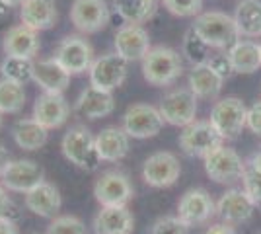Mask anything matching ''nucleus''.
<instances>
[{"instance_id": "obj_1", "label": "nucleus", "mask_w": 261, "mask_h": 234, "mask_svg": "<svg viewBox=\"0 0 261 234\" xmlns=\"http://www.w3.org/2000/svg\"><path fill=\"white\" fill-rule=\"evenodd\" d=\"M141 70L142 78L150 86L156 88L172 86L184 74V59L172 47L156 45L141 61Z\"/></svg>"}, {"instance_id": "obj_2", "label": "nucleus", "mask_w": 261, "mask_h": 234, "mask_svg": "<svg viewBox=\"0 0 261 234\" xmlns=\"http://www.w3.org/2000/svg\"><path fill=\"white\" fill-rule=\"evenodd\" d=\"M191 28L211 49H230L240 39L234 16L220 10L201 12Z\"/></svg>"}, {"instance_id": "obj_3", "label": "nucleus", "mask_w": 261, "mask_h": 234, "mask_svg": "<svg viewBox=\"0 0 261 234\" xmlns=\"http://www.w3.org/2000/svg\"><path fill=\"white\" fill-rule=\"evenodd\" d=\"M61 152L72 166L86 172H94L101 164L96 150V137L84 125H74L63 135Z\"/></svg>"}, {"instance_id": "obj_4", "label": "nucleus", "mask_w": 261, "mask_h": 234, "mask_svg": "<svg viewBox=\"0 0 261 234\" xmlns=\"http://www.w3.org/2000/svg\"><path fill=\"white\" fill-rule=\"evenodd\" d=\"M246 119H248V108L236 96H226L215 101L208 117V121L213 123V127L224 141L238 139L240 133L246 129Z\"/></svg>"}, {"instance_id": "obj_5", "label": "nucleus", "mask_w": 261, "mask_h": 234, "mask_svg": "<svg viewBox=\"0 0 261 234\" xmlns=\"http://www.w3.org/2000/svg\"><path fill=\"white\" fill-rule=\"evenodd\" d=\"M55 61L65 68L70 76L84 74L90 70L94 63V47L90 45L84 35H66L61 39V43L55 49Z\"/></svg>"}, {"instance_id": "obj_6", "label": "nucleus", "mask_w": 261, "mask_h": 234, "mask_svg": "<svg viewBox=\"0 0 261 234\" xmlns=\"http://www.w3.org/2000/svg\"><path fill=\"white\" fill-rule=\"evenodd\" d=\"M203 164L208 178L222 186H232L236 181H242L246 170V160H242V156L226 145H220L213 152H208L203 158Z\"/></svg>"}, {"instance_id": "obj_7", "label": "nucleus", "mask_w": 261, "mask_h": 234, "mask_svg": "<svg viewBox=\"0 0 261 234\" xmlns=\"http://www.w3.org/2000/svg\"><path fill=\"white\" fill-rule=\"evenodd\" d=\"M94 197L99 207H127L135 197V188L125 172L106 170L94 184Z\"/></svg>"}, {"instance_id": "obj_8", "label": "nucleus", "mask_w": 261, "mask_h": 234, "mask_svg": "<svg viewBox=\"0 0 261 234\" xmlns=\"http://www.w3.org/2000/svg\"><path fill=\"white\" fill-rule=\"evenodd\" d=\"M177 143H179V148L187 156H191V158H205L217 146L224 145V139L220 137V133L213 127V123L208 121V119L207 121L195 119L193 123H189L187 127L181 129Z\"/></svg>"}, {"instance_id": "obj_9", "label": "nucleus", "mask_w": 261, "mask_h": 234, "mask_svg": "<svg viewBox=\"0 0 261 234\" xmlns=\"http://www.w3.org/2000/svg\"><path fill=\"white\" fill-rule=\"evenodd\" d=\"M127 74H129V63L115 51H111L94 59L92 67L88 70V80H90V86L94 88L113 92L123 86Z\"/></svg>"}, {"instance_id": "obj_10", "label": "nucleus", "mask_w": 261, "mask_h": 234, "mask_svg": "<svg viewBox=\"0 0 261 234\" xmlns=\"http://www.w3.org/2000/svg\"><path fill=\"white\" fill-rule=\"evenodd\" d=\"M162 113L158 110V106L150 103H133L127 108V112L123 113V129L127 131L130 139H152L164 129Z\"/></svg>"}, {"instance_id": "obj_11", "label": "nucleus", "mask_w": 261, "mask_h": 234, "mask_svg": "<svg viewBox=\"0 0 261 234\" xmlns=\"http://www.w3.org/2000/svg\"><path fill=\"white\" fill-rule=\"evenodd\" d=\"M142 179L146 186L164 190L172 188L181 176V164L179 158L170 150H158L150 154L142 164Z\"/></svg>"}, {"instance_id": "obj_12", "label": "nucleus", "mask_w": 261, "mask_h": 234, "mask_svg": "<svg viewBox=\"0 0 261 234\" xmlns=\"http://www.w3.org/2000/svg\"><path fill=\"white\" fill-rule=\"evenodd\" d=\"M68 18L80 34H98L108 28L111 20V8L108 0H74Z\"/></svg>"}, {"instance_id": "obj_13", "label": "nucleus", "mask_w": 261, "mask_h": 234, "mask_svg": "<svg viewBox=\"0 0 261 234\" xmlns=\"http://www.w3.org/2000/svg\"><path fill=\"white\" fill-rule=\"evenodd\" d=\"M197 100L199 98L189 88H177L164 96L160 103H158V110H160L164 121L168 125L184 129L189 123L195 121Z\"/></svg>"}, {"instance_id": "obj_14", "label": "nucleus", "mask_w": 261, "mask_h": 234, "mask_svg": "<svg viewBox=\"0 0 261 234\" xmlns=\"http://www.w3.org/2000/svg\"><path fill=\"white\" fill-rule=\"evenodd\" d=\"M217 215V201L203 188H191L179 197L177 203V217L189 228L207 224Z\"/></svg>"}, {"instance_id": "obj_15", "label": "nucleus", "mask_w": 261, "mask_h": 234, "mask_svg": "<svg viewBox=\"0 0 261 234\" xmlns=\"http://www.w3.org/2000/svg\"><path fill=\"white\" fill-rule=\"evenodd\" d=\"M45 179V170L41 164H37L32 158H18L12 160L2 172L0 181L2 186L12 193H22L25 195L30 190H33L37 184Z\"/></svg>"}, {"instance_id": "obj_16", "label": "nucleus", "mask_w": 261, "mask_h": 234, "mask_svg": "<svg viewBox=\"0 0 261 234\" xmlns=\"http://www.w3.org/2000/svg\"><path fill=\"white\" fill-rule=\"evenodd\" d=\"M113 47H115V53L123 57L127 63L142 61L144 55L152 49L150 35L139 23H123L115 32Z\"/></svg>"}, {"instance_id": "obj_17", "label": "nucleus", "mask_w": 261, "mask_h": 234, "mask_svg": "<svg viewBox=\"0 0 261 234\" xmlns=\"http://www.w3.org/2000/svg\"><path fill=\"white\" fill-rule=\"evenodd\" d=\"M32 117L35 121H39L49 131L63 127L68 117H70V106L66 101L65 94H49V92H41L35 103H33Z\"/></svg>"}, {"instance_id": "obj_18", "label": "nucleus", "mask_w": 261, "mask_h": 234, "mask_svg": "<svg viewBox=\"0 0 261 234\" xmlns=\"http://www.w3.org/2000/svg\"><path fill=\"white\" fill-rule=\"evenodd\" d=\"M255 203L250 199V195L244 190L232 188L226 190L220 199L217 201V217L226 224H242L248 223L253 215Z\"/></svg>"}, {"instance_id": "obj_19", "label": "nucleus", "mask_w": 261, "mask_h": 234, "mask_svg": "<svg viewBox=\"0 0 261 234\" xmlns=\"http://www.w3.org/2000/svg\"><path fill=\"white\" fill-rule=\"evenodd\" d=\"M23 205L28 211H32L37 217L55 219L63 207V197L55 184L43 179L41 184H37L33 190L23 195Z\"/></svg>"}, {"instance_id": "obj_20", "label": "nucleus", "mask_w": 261, "mask_h": 234, "mask_svg": "<svg viewBox=\"0 0 261 234\" xmlns=\"http://www.w3.org/2000/svg\"><path fill=\"white\" fill-rule=\"evenodd\" d=\"M41 49L39 34L32 28L18 23L12 25L2 37V51L4 57H22V59H35Z\"/></svg>"}, {"instance_id": "obj_21", "label": "nucleus", "mask_w": 261, "mask_h": 234, "mask_svg": "<svg viewBox=\"0 0 261 234\" xmlns=\"http://www.w3.org/2000/svg\"><path fill=\"white\" fill-rule=\"evenodd\" d=\"M74 110L80 117H86L92 121L103 119V117L111 115L115 110L113 92H106V90L94 88V86L88 84L74 101Z\"/></svg>"}, {"instance_id": "obj_22", "label": "nucleus", "mask_w": 261, "mask_h": 234, "mask_svg": "<svg viewBox=\"0 0 261 234\" xmlns=\"http://www.w3.org/2000/svg\"><path fill=\"white\" fill-rule=\"evenodd\" d=\"M130 137L123 127L109 125L96 135V150L101 162H121L129 154Z\"/></svg>"}, {"instance_id": "obj_23", "label": "nucleus", "mask_w": 261, "mask_h": 234, "mask_svg": "<svg viewBox=\"0 0 261 234\" xmlns=\"http://www.w3.org/2000/svg\"><path fill=\"white\" fill-rule=\"evenodd\" d=\"M20 20L37 34L51 30L59 20L57 0H23L20 6Z\"/></svg>"}, {"instance_id": "obj_24", "label": "nucleus", "mask_w": 261, "mask_h": 234, "mask_svg": "<svg viewBox=\"0 0 261 234\" xmlns=\"http://www.w3.org/2000/svg\"><path fill=\"white\" fill-rule=\"evenodd\" d=\"M70 78L72 76L55 61V57L39 59L33 65V82L41 88V92L65 94L68 84H70Z\"/></svg>"}, {"instance_id": "obj_25", "label": "nucleus", "mask_w": 261, "mask_h": 234, "mask_svg": "<svg viewBox=\"0 0 261 234\" xmlns=\"http://www.w3.org/2000/svg\"><path fill=\"white\" fill-rule=\"evenodd\" d=\"M92 226L96 234H133L135 217L129 207H99Z\"/></svg>"}, {"instance_id": "obj_26", "label": "nucleus", "mask_w": 261, "mask_h": 234, "mask_svg": "<svg viewBox=\"0 0 261 234\" xmlns=\"http://www.w3.org/2000/svg\"><path fill=\"white\" fill-rule=\"evenodd\" d=\"M222 84L224 78L217 74L208 63L191 67L187 76V86L199 100H217L222 92Z\"/></svg>"}, {"instance_id": "obj_27", "label": "nucleus", "mask_w": 261, "mask_h": 234, "mask_svg": "<svg viewBox=\"0 0 261 234\" xmlns=\"http://www.w3.org/2000/svg\"><path fill=\"white\" fill-rule=\"evenodd\" d=\"M12 139L18 148H22L25 152H35L47 145L49 129L30 115V117H22L16 121V125L12 127Z\"/></svg>"}, {"instance_id": "obj_28", "label": "nucleus", "mask_w": 261, "mask_h": 234, "mask_svg": "<svg viewBox=\"0 0 261 234\" xmlns=\"http://www.w3.org/2000/svg\"><path fill=\"white\" fill-rule=\"evenodd\" d=\"M226 53L236 74H253L261 67V45L257 41L238 39Z\"/></svg>"}, {"instance_id": "obj_29", "label": "nucleus", "mask_w": 261, "mask_h": 234, "mask_svg": "<svg viewBox=\"0 0 261 234\" xmlns=\"http://www.w3.org/2000/svg\"><path fill=\"white\" fill-rule=\"evenodd\" d=\"M234 20L238 25L240 37H261V0H242L236 6Z\"/></svg>"}, {"instance_id": "obj_30", "label": "nucleus", "mask_w": 261, "mask_h": 234, "mask_svg": "<svg viewBox=\"0 0 261 234\" xmlns=\"http://www.w3.org/2000/svg\"><path fill=\"white\" fill-rule=\"evenodd\" d=\"M111 8L125 23L142 25L158 10V0H111Z\"/></svg>"}, {"instance_id": "obj_31", "label": "nucleus", "mask_w": 261, "mask_h": 234, "mask_svg": "<svg viewBox=\"0 0 261 234\" xmlns=\"http://www.w3.org/2000/svg\"><path fill=\"white\" fill-rule=\"evenodd\" d=\"M25 100H28V94L22 84L0 78V113L2 115L20 113L25 106Z\"/></svg>"}, {"instance_id": "obj_32", "label": "nucleus", "mask_w": 261, "mask_h": 234, "mask_svg": "<svg viewBox=\"0 0 261 234\" xmlns=\"http://www.w3.org/2000/svg\"><path fill=\"white\" fill-rule=\"evenodd\" d=\"M33 65H35V59L4 57V61L0 63V76L25 86L30 80H33Z\"/></svg>"}, {"instance_id": "obj_33", "label": "nucleus", "mask_w": 261, "mask_h": 234, "mask_svg": "<svg viewBox=\"0 0 261 234\" xmlns=\"http://www.w3.org/2000/svg\"><path fill=\"white\" fill-rule=\"evenodd\" d=\"M208 51H211V47L193 32V28H189L184 35L185 59H187L193 67H195V65H205V63H208V59H211Z\"/></svg>"}, {"instance_id": "obj_34", "label": "nucleus", "mask_w": 261, "mask_h": 234, "mask_svg": "<svg viewBox=\"0 0 261 234\" xmlns=\"http://www.w3.org/2000/svg\"><path fill=\"white\" fill-rule=\"evenodd\" d=\"M45 234H88V228L76 215H57L51 219Z\"/></svg>"}, {"instance_id": "obj_35", "label": "nucleus", "mask_w": 261, "mask_h": 234, "mask_svg": "<svg viewBox=\"0 0 261 234\" xmlns=\"http://www.w3.org/2000/svg\"><path fill=\"white\" fill-rule=\"evenodd\" d=\"M162 4L177 18H195L203 10V0H162Z\"/></svg>"}, {"instance_id": "obj_36", "label": "nucleus", "mask_w": 261, "mask_h": 234, "mask_svg": "<svg viewBox=\"0 0 261 234\" xmlns=\"http://www.w3.org/2000/svg\"><path fill=\"white\" fill-rule=\"evenodd\" d=\"M150 234H189V226L175 215H168V217H160L156 219L150 228Z\"/></svg>"}, {"instance_id": "obj_37", "label": "nucleus", "mask_w": 261, "mask_h": 234, "mask_svg": "<svg viewBox=\"0 0 261 234\" xmlns=\"http://www.w3.org/2000/svg\"><path fill=\"white\" fill-rule=\"evenodd\" d=\"M242 186H244L242 190L250 195V199L255 205H261V172L246 166L244 176H242Z\"/></svg>"}, {"instance_id": "obj_38", "label": "nucleus", "mask_w": 261, "mask_h": 234, "mask_svg": "<svg viewBox=\"0 0 261 234\" xmlns=\"http://www.w3.org/2000/svg\"><path fill=\"white\" fill-rule=\"evenodd\" d=\"M208 65H211V68H213L217 74H220V76L224 78V80L230 78L232 74H236L228 53H218V55H213L211 59H208Z\"/></svg>"}, {"instance_id": "obj_39", "label": "nucleus", "mask_w": 261, "mask_h": 234, "mask_svg": "<svg viewBox=\"0 0 261 234\" xmlns=\"http://www.w3.org/2000/svg\"><path fill=\"white\" fill-rule=\"evenodd\" d=\"M10 191L6 190L0 181V219H10V221H16L18 219V205L14 203L10 195Z\"/></svg>"}, {"instance_id": "obj_40", "label": "nucleus", "mask_w": 261, "mask_h": 234, "mask_svg": "<svg viewBox=\"0 0 261 234\" xmlns=\"http://www.w3.org/2000/svg\"><path fill=\"white\" fill-rule=\"evenodd\" d=\"M246 127H248L255 137H261V100L255 101V103H251L250 108H248Z\"/></svg>"}, {"instance_id": "obj_41", "label": "nucleus", "mask_w": 261, "mask_h": 234, "mask_svg": "<svg viewBox=\"0 0 261 234\" xmlns=\"http://www.w3.org/2000/svg\"><path fill=\"white\" fill-rule=\"evenodd\" d=\"M205 234H236L234 230V226L232 224H226V223H217V224H211Z\"/></svg>"}, {"instance_id": "obj_42", "label": "nucleus", "mask_w": 261, "mask_h": 234, "mask_svg": "<svg viewBox=\"0 0 261 234\" xmlns=\"http://www.w3.org/2000/svg\"><path fill=\"white\" fill-rule=\"evenodd\" d=\"M0 234H20L18 226H16V221L0 219Z\"/></svg>"}, {"instance_id": "obj_43", "label": "nucleus", "mask_w": 261, "mask_h": 234, "mask_svg": "<svg viewBox=\"0 0 261 234\" xmlns=\"http://www.w3.org/2000/svg\"><path fill=\"white\" fill-rule=\"evenodd\" d=\"M12 162V156L8 152V148L0 143V176H2V172L6 170V166Z\"/></svg>"}, {"instance_id": "obj_44", "label": "nucleus", "mask_w": 261, "mask_h": 234, "mask_svg": "<svg viewBox=\"0 0 261 234\" xmlns=\"http://www.w3.org/2000/svg\"><path fill=\"white\" fill-rule=\"evenodd\" d=\"M246 166H250V168H253V170L261 172V150L259 152H253V154L246 160Z\"/></svg>"}, {"instance_id": "obj_45", "label": "nucleus", "mask_w": 261, "mask_h": 234, "mask_svg": "<svg viewBox=\"0 0 261 234\" xmlns=\"http://www.w3.org/2000/svg\"><path fill=\"white\" fill-rule=\"evenodd\" d=\"M8 14H10V6L4 0H0V22H4L8 18Z\"/></svg>"}, {"instance_id": "obj_46", "label": "nucleus", "mask_w": 261, "mask_h": 234, "mask_svg": "<svg viewBox=\"0 0 261 234\" xmlns=\"http://www.w3.org/2000/svg\"><path fill=\"white\" fill-rule=\"evenodd\" d=\"M4 2H6V4L10 6V8H16V6L20 8V6H22V2H23V0H4Z\"/></svg>"}, {"instance_id": "obj_47", "label": "nucleus", "mask_w": 261, "mask_h": 234, "mask_svg": "<svg viewBox=\"0 0 261 234\" xmlns=\"http://www.w3.org/2000/svg\"><path fill=\"white\" fill-rule=\"evenodd\" d=\"M0 125H2V113H0Z\"/></svg>"}, {"instance_id": "obj_48", "label": "nucleus", "mask_w": 261, "mask_h": 234, "mask_svg": "<svg viewBox=\"0 0 261 234\" xmlns=\"http://www.w3.org/2000/svg\"><path fill=\"white\" fill-rule=\"evenodd\" d=\"M35 234H37V232H35Z\"/></svg>"}, {"instance_id": "obj_49", "label": "nucleus", "mask_w": 261, "mask_h": 234, "mask_svg": "<svg viewBox=\"0 0 261 234\" xmlns=\"http://www.w3.org/2000/svg\"><path fill=\"white\" fill-rule=\"evenodd\" d=\"M259 45H261V43H259Z\"/></svg>"}]
</instances>
